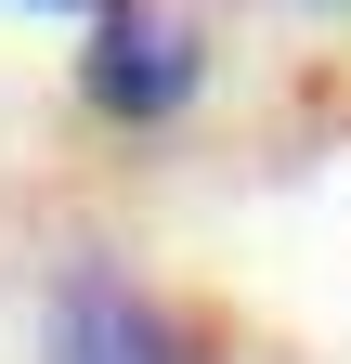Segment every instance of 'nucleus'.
I'll list each match as a JSON object with an SVG mask.
<instances>
[{"label":"nucleus","instance_id":"2","mask_svg":"<svg viewBox=\"0 0 351 364\" xmlns=\"http://www.w3.org/2000/svg\"><path fill=\"white\" fill-rule=\"evenodd\" d=\"M39 14H92V0H39Z\"/></svg>","mask_w":351,"mask_h":364},{"label":"nucleus","instance_id":"1","mask_svg":"<svg viewBox=\"0 0 351 364\" xmlns=\"http://www.w3.org/2000/svg\"><path fill=\"white\" fill-rule=\"evenodd\" d=\"M208 91V39L169 0H92V53H78V105L117 130H169Z\"/></svg>","mask_w":351,"mask_h":364}]
</instances>
